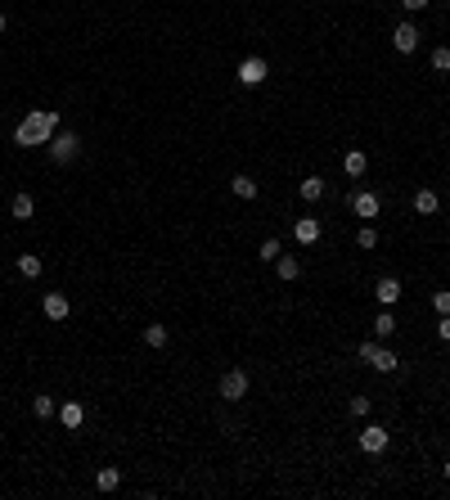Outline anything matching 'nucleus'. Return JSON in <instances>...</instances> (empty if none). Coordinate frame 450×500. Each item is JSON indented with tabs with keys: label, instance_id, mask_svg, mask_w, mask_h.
Wrapping results in <instances>:
<instances>
[{
	"label": "nucleus",
	"instance_id": "f257e3e1",
	"mask_svg": "<svg viewBox=\"0 0 450 500\" xmlns=\"http://www.w3.org/2000/svg\"><path fill=\"white\" fill-rule=\"evenodd\" d=\"M59 127H63V118H59L54 109H32V113H27V118L14 127V144H18V149H36V144H50Z\"/></svg>",
	"mask_w": 450,
	"mask_h": 500
},
{
	"label": "nucleus",
	"instance_id": "f03ea898",
	"mask_svg": "<svg viewBox=\"0 0 450 500\" xmlns=\"http://www.w3.org/2000/svg\"><path fill=\"white\" fill-rule=\"evenodd\" d=\"M360 361H365V365H374V370L378 374H392V370H401V357H396V352H392V347H383V343H360Z\"/></svg>",
	"mask_w": 450,
	"mask_h": 500
},
{
	"label": "nucleus",
	"instance_id": "7ed1b4c3",
	"mask_svg": "<svg viewBox=\"0 0 450 500\" xmlns=\"http://www.w3.org/2000/svg\"><path fill=\"white\" fill-rule=\"evenodd\" d=\"M45 149H50V158H54V162H72L77 153H81V140H77L72 131H63V127H59V131H54V140L45 144Z\"/></svg>",
	"mask_w": 450,
	"mask_h": 500
},
{
	"label": "nucleus",
	"instance_id": "20e7f679",
	"mask_svg": "<svg viewBox=\"0 0 450 500\" xmlns=\"http://www.w3.org/2000/svg\"><path fill=\"white\" fill-rule=\"evenodd\" d=\"M216 392H221L225 401H243L248 397V374L243 370H225L221 383H216Z\"/></svg>",
	"mask_w": 450,
	"mask_h": 500
},
{
	"label": "nucleus",
	"instance_id": "39448f33",
	"mask_svg": "<svg viewBox=\"0 0 450 500\" xmlns=\"http://www.w3.org/2000/svg\"><path fill=\"white\" fill-rule=\"evenodd\" d=\"M360 451H365V455H383V451H387V428H378V424H365V428H360Z\"/></svg>",
	"mask_w": 450,
	"mask_h": 500
},
{
	"label": "nucleus",
	"instance_id": "423d86ee",
	"mask_svg": "<svg viewBox=\"0 0 450 500\" xmlns=\"http://www.w3.org/2000/svg\"><path fill=\"white\" fill-rule=\"evenodd\" d=\"M239 86H262L266 81V77H271V68H266V59H257V54H252V59H243V63H239Z\"/></svg>",
	"mask_w": 450,
	"mask_h": 500
},
{
	"label": "nucleus",
	"instance_id": "0eeeda50",
	"mask_svg": "<svg viewBox=\"0 0 450 500\" xmlns=\"http://www.w3.org/2000/svg\"><path fill=\"white\" fill-rule=\"evenodd\" d=\"M351 212H356V217H378L383 212V198L374 194V189H356V194H351Z\"/></svg>",
	"mask_w": 450,
	"mask_h": 500
},
{
	"label": "nucleus",
	"instance_id": "6e6552de",
	"mask_svg": "<svg viewBox=\"0 0 450 500\" xmlns=\"http://www.w3.org/2000/svg\"><path fill=\"white\" fill-rule=\"evenodd\" d=\"M392 45H396L401 54H415L419 50V27L415 23H401L396 32H392Z\"/></svg>",
	"mask_w": 450,
	"mask_h": 500
},
{
	"label": "nucleus",
	"instance_id": "1a4fd4ad",
	"mask_svg": "<svg viewBox=\"0 0 450 500\" xmlns=\"http://www.w3.org/2000/svg\"><path fill=\"white\" fill-rule=\"evenodd\" d=\"M41 311L50 315V320H68L72 302H68V297H63V293H45V297H41Z\"/></svg>",
	"mask_w": 450,
	"mask_h": 500
},
{
	"label": "nucleus",
	"instance_id": "9d476101",
	"mask_svg": "<svg viewBox=\"0 0 450 500\" xmlns=\"http://www.w3.org/2000/svg\"><path fill=\"white\" fill-rule=\"evenodd\" d=\"M293 239H298V244H315V239H320V221L315 217H298L293 221Z\"/></svg>",
	"mask_w": 450,
	"mask_h": 500
},
{
	"label": "nucleus",
	"instance_id": "9b49d317",
	"mask_svg": "<svg viewBox=\"0 0 450 500\" xmlns=\"http://www.w3.org/2000/svg\"><path fill=\"white\" fill-rule=\"evenodd\" d=\"M59 419H63V428H81L86 424V406H81V401H63V406H59Z\"/></svg>",
	"mask_w": 450,
	"mask_h": 500
},
{
	"label": "nucleus",
	"instance_id": "f8f14e48",
	"mask_svg": "<svg viewBox=\"0 0 450 500\" xmlns=\"http://www.w3.org/2000/svg\"><path fill=\"white\" fill-rule=\"evenodd\" d=\"M374 297H378L383 306H392V302L401 297V280H396V275H383V280L374 284Z\"/></svg>",
	"mask_w": 450,
	"mask_h": 500
},
{
	"label": "nucleus",
	"instance_id": "ddd939ff",
	"mask_svg": "<svg viewBox=\"0 0 450 500\" xmlns=\"http://www.w3.org/2000/svg\"><path fill=\"white\" fill-rule=\"evenodd\" d=\"M437 208H442V198H437V189H419V194H415V212H419V217H433Z\"/></svg>",
	"mask_w": 450,
	"mask_h": 500
},
{
	"label": "nucleus",
	"instance_id": "4468645a",
	"mask_svg": "<svg viewBox=\"0 0 450 500\" xmlns=\"http://www.w3.org/2000/svg\"><path fill=\"white\" fill-rule=\"evenodd\" d=\"M298 194H302V203H320V198H324V180L320 176H306L302 185H298Z\"/></svg>",
	"mask_w": 450,
	"mask_h": 500
},
{
	"label": "nucleus",
	"instance_id": "2eb2a0df",
	"mask_svg": "<svg viewBox=\"0 0 450 500\" xmlns=\"http://www.w3.org/2000/svg\"><path fill=\"white\" fill-rule=\"evenodd\" d=\"M9 212H14V221H32L36 217V198L32 194H14V208H9Z\"/></svg>",
	"mask_w": 450,
	"mask_h": 500
},
{
	"label": "nucleus",
	"instance_id": "dca6fc26",
	"mask_svg": "<svg viewBox=\"0 0 450 500\" xmlns=\"http://www.w3.org/2000/svg\"><path fill=\"white\" fill-rule=\"evenodd\" d=\"M95 487H99V492H118L122 487V469H99V474H95Z\"/></svg>",
	"mask_w": 450,
	"mask_h": 500
},
{
	"label": "nucleus",
	"instance_id": "f3484780",
	"mask_svg": "<svg viewBox=\"0 0 450 500\" xmlns=\"http://www.w3.org/2000/svg\"><path fill=\"white\" fill-rule=\"evenodd\" d=\"M342 167H347V176H365V171H369V158H365L360 149H351L347 158H342Z\"/></svg>",
	"mask_w": 450,
	"mask_h": 500
},
{
	"label": "nucleus",
	"instance_id": "a211bd4d",
	"mask_svg": "<svg viewBox=\"0 0 450 500\" xmlns=\"http://www.w3.org/2000/svg\"><path fill=\"white\" fill-rule=\"evenodd\" d=\"M275 271H280V280H298V275H302V262H298V257H289V253H280Z\"/></svg>",
	"mask_w": 450,
	"mask_h": 500
},
{
	"label": "nucleus",
	"instance_id": "6ab92c4d",
	"mask_svg": "<svg viewBox=\"0 0 450 500\" xmlns=\"http://www.w3.org/2000/svg\"><path fill=\"white\" fill-rule=\"evenodd\" d=\"M32 415H36V419H50V415H59V401H54V397H45V392H41V397H32Z\"/></svg>",
	"mask_w": 450,
	"mask_h": 500
},
{
	"label": "nucleus",
	"instance_id": "aec40b11",
	"mask_svg": "<svg viewBox=\"0 0 450 500\" xmlns=\"http://www.w3.org/2000/svg\"><path fill=\"white\" fill-rule=\"evenodd\" d=\"M18 275H23V280H36V275H41V257L23 253V257H18Z\"/></svg>",
	"mask_w": 450,
	"mask_h": 500
},
{
	"label": "nucleus",
	"instance_id": "412c9836",
	"mask_svg": "<svg viewBox=\"0 0 450 500\" xmlns=\"http://www.w3.org/2000/svg\"><path fill=\"white\" fill-rule=\"evenodd\" d=\"M167 338H171V334H167V325H145V343H149L153 352H158V347H167Z\"/></svg>",
	"mask_w": 450,
	"mask_h": 500
},
{
	"label": "nucleus",
	"instance_id": "4be33fe9",
	"mask_svg": "<svg viewBox=\"0 0 450 500\" xmlns=\"http://www.w3.org/2000/svg\"><path fill=\"white\" fill-rule=\"evenodd\" d=\"M230 189H234L239 198H257V180L252 176H234V180H230Z\"/></svg>",
	"mask_w": 450,
	"mask_h": 500
},
{
	"label": "nucleus",
	"instance_id": "5701e85b",
	"mask_svg": "<svg viewBox=\"0 0 450 500\" xmlns=\"http://www.w3.org/2000/svg\"><path fill=\"white\" fill-rule=\"evenodd\" d=\"M374 334H378V338H392V334H396V315H392V311H378Z\"/></svg>",
	"mask_w": 450,
	"mask_h": 500
},
{
	"label": "nucleus",
	"instance_id": "b1692460",
	"mask_svg": "<svg viewBox=\"0 0 450 500\" xmlns=\"http://www.w3.org/2000/svg\"><path fill=\"white\" fill-rule=\"evenodd\" d=\"M356 244H360V248H378V230L369 226V221H365V226L356 230Z\"/></svg>",
	"mask_w": 450,
	"mask_h": 500
},
{
	"label": "nucleus",
	"instance_id": "393cba45",
	"mask_svg": "<svg viewBox=\"0 0 450 500\" xmlns=\"http://www.w3.org/2000/svg\"><path fill=\"white\" fill-rule=\"evenodd\" d=\"M433 72H450V45H437L433 50Z\"/></svg>",
	"mask_w": 450,
	"mask_h": 500
},
{
	"label": "nucleus",
	"instance_id": "a878e982",
	"mask_svg": "<svg viewBox=\"0 0 450 500\" xmlns=\"http://www.w3.org/2000/svg\"><path fill=\"white\" fill-rule=\"evenodd\" d=\"M433 311L437 315H450V288H437V293H433Z\"/></svg>",
	"mask_w": 450,
	"mask_h": 500
},
{
	"label": "nucleus",
	"instance_id": "bb28decb",
	"mask_svg": "<svg viewBox=\"0 0 450 500\" xmlns=\"http://www.w3.org/2000/svg\"><path fill=\"white\" fill-rule=\"evenodd\" d=\"M280 253H284L280 239H266V244H262V262H280Z\"/></svg>",
	"mask_w": 450,
	"mask_h": 500
},
{
	"label": "nucleus",
	"instance_id": "cd10ccee",
	"mask_svg": "<svg viewBox=\"0 0 450 500\" xmlns=\"http://www.w3.org/2000/svg\"><path fill=\"white\" fill-rule=\"evenodd\" d=\"M369 406H374L369 397H351V415H360V419H365V415H369Z\"/></svg>",
	"mask_w": 450,
	"mask_h": 500
},
{
	"label": "nucleus",
	"instance_id": "c85d7f7f",
	"mask_svg": "<svg viewBox=\"0 0 450 500\" xmlns=\"http://www.w3.org/2000/svg\"><path fill=\"white\" fill-rule=\"evenodd\" d=\"M437 338L450 343V315H437Z\"/></svg>",
	"mask_w": 450,
	"mask_h": 500
},
{
	"label": "nucleus",
	"instance_id": "c756f323",
	"mask_svg": "<svg viewBox=\"0 0 450 500\" xmlns=\"http://www.w3.org/2000/svg\"><path fill=\"white\" fill-rule=\"evenodd\" d=\"M433 5V0H401V9H405V14H419V9H428Z\"/></svg>",
	"mask_w": 450,
	"mask_h": 500
},
{
	"label": "nucleus",
	"instance_id": "7c9ffc66",
	"mask_svg": "<svg viewBox=\"0 0 450 500\" xmlns=\"http://www.w3.org/2000/svg\"><path fill=\"white\" fill-rule=\"evenodd\" d=\"M442 474H446V483H450V460H446V464H442Z\"/></svg>",
	"mask_w": 450,
	"mask_h": 500
},
{
	"label": "nucleus",
	"instance_id": "2f4dec72",
	"mask_svg": "<svg viewBox=\"0 0 450 500\" xmlns=\"http://www.w3.org/2000/svg\"><path fill=\"white\" fill-rule=\"evenodd\" d=\"M5 27H9V18H5V14H0V32H5Z\"/></svg>",
	"mask_w": 450,
	"mask_h": 500
}]
</instances>
